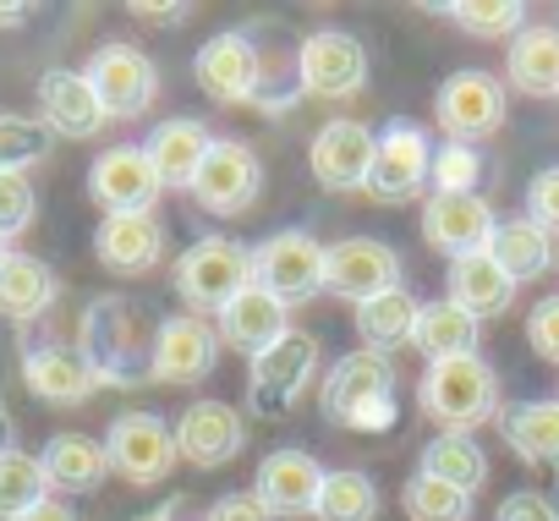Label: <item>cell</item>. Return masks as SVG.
Listing matches in <instances>:
<instances>
[{
	"instance_id": "46",
	"label": "cell",
	"mask_w": 559,
	"mask_h": 521,
	"mask_svg": "<svg viewBox=\"0 0 559 521\" xmlns=\"http://www.w3.org/2000/svg\"><path fill=\"white\" fill-rule=\"evenodd\" d=\"M159 521H209V505L198 494H176L159 505Z\"/></svg>"
},
{
	"instance_id": "29",
	"label": "cell",
	"mask_w": 559,
	"mask_h": 521,
	"mask_svg": "<svg viewBox=\"0 0 559 521\" xmlns=\"http://www.w3.org/2000/svg\"><path fill=\"white\" fill-rule=\"evenodd\" d=\"M504 78H510V88H521L532 99H559V28H548V23L521 28L510 39Z\"/></svg>"
},
{
	"instance_id": "28",
	"label": "cell",
	"mask_w": 559,
	"mask_h": 521,
	"mask_svg": "<svg viewBox=\"0 0 559 521\" xmlns=\"http://www.w3.org/2000/svg\"><path fill=\"white\" fill-rule=\"evenodd\" d=\"M488 258H493V264H499L515 286H526V281H537V275L554 270L559 247H554V236H548L543 225H532L526 214H515V220H499V225H493Z\"/></svg>"
},
{
	"instance_id": "41",
	"label": "cell",
	"mask_w": 559,
	"mask_h": 521,
	"mask_svg": "<svg viewBox=\"0 0 559 521\" xmlns=\"http://www.w3.org/2000/svg\"><path fill=\"white\" fill-rule=\"evenodd\" d=\"M477 176H483L477 149H466V143H439L433 149V170H428L433 192H477Z\"/></svg>"
},
{
	"instance_id": "27",
	"label": "cell",
	"mask_w": 559,
	"mask_h": 521,
	"mask_svg": "<svg viewBox=\"0 0 559 521\" xmlns=\"http://www.w3.org/2000/svg\"><path fill=\"white\" fill-rule=\"evenodd\" d=\"M209 143H214V138H209V127H203V121H192V116H170V121H159V127L148 132L143 154H148V165H154L159 187L192 192V176H198V165H203Z\"/></svg>"
},
{
	"instance_id": "12",
	"label": "cell",
	"mask_w": 559,
	"mask_h": 521,
	"mask_svg": "<svg viewBox=\"0 0 559 521\" xmlns=\"http://www.w3.org/2000/svg\"><path fill=\"white\" fill-rule=\"evenodd\" d=\"M263 72H269V61L258 56L252 34H241V28L214 34V39L192 56V78H198V88H203L209 99H219V105H258V94H263Z\"/></svg>"
},
{
	"instance_id": "3",
	"label": "cell",
	"mask_w": 559,
	"mask_h": 521,
	"mask_svg": "<svg viewBox=\"0 0 559 521\" xmlns=\"http://www.w3.org/2000/svg\"><path fill=\"white\" fill-rule=\"evenodd\" d=\"M417 406L444 428V434H472L477 423L499 417V374L483 357H450L428 363L417 384Z\"/></svg>"
},
{
	"instance_id": "11",
	"label": "cell",
	"mask_w": 559,
	"mask_h": 521,
	"mask_svg": "<svg viewBox=\"0 0 559 521\" xmlns=\"http://www.w3.org/2000/svg\"><path fill=\"white\" fill-rule=\"evenodd\" d=\"M401 286V252L390 241H373V236H346L335 247H324V292L362 308L384 292Z\"/></svg>"
},
{
	"instance_id": "51",
	"label": "cell",
	"mask_w": 559,
	"mask_h": 521,
	"mask_svg": "<svg viewBox=\"0 0 559 521\" xmlns=\"http://www.w3.org/2000/svg\"><path fill=\"white\" fill-rule=\"evenodd\" d=\"M138 521H159V510H148V516H138Z\"/></svg>"
},
{
	"instance_id": "2",
	"label": "cell",
	"mask_w": 559,
	"mask_h": 521,
	"mask_svg": "<svg viewBox=\"0 0 559 521\" xmlns=\"http://www.w3.org/2000/svg\"><path fill=\"white\" fill-rule=\"evenodd\" d=\"M319 406L330 423L357 428V434H384L395 423V363L379 352H346L330 363L319 384Z\"/></svg>"
},
{
	"instance_id": "45",
	"label": "cell",
	"mask_w": 559,
	"mask_h": 521,
	"mask_svg": "<svg viewBox=\"0 0 559 521\" xmlns=\"http://www.w3.org/2000/svg\"><path fill=\"white\" fill-rule=\"evenodd\" d=\"M209 521H274V516L258 505V494H225L209 505Z\"/></svg>"
},
{
	"instance_id": "47",
	"label": "cell",
	"mask_w": 559,
	"mask_h": 521,
	"mask_svg": "<svg viewBox=\"0 0 559 521\" xmlns=\"http://www.w3.org/2000/svg\"><path fill=\"white\" fill-rule=\"evenodd\" d=\"M132 17L159 23V28H165V23L176 28V23H187V17H192V7H154V0H132Z\"/></svg>"
},
{
	"instance_id": "25",
	"label": "cell",
	"mask_w": 559,
	"mask_h": 521,
	"mask_svg": "<svg viewBox=\"0 0 559 521\" xmlns=\"http://www.w3.org/2000/svg\"><path fill=\"white\" fill-rule=\"evenodd\" d=\"M56 297H61V281H56V270L45 264V258L17 252V247L0 252V319L34 324L56 308Z\"/></svg>"
},
{
	"instance_id": "13",
	"label": "cell",
	"mask_w": 559,
	"mask_h": 521,
	"mask_svg": "<svg viewBox=\"0 0 559 521\" xmlns=\"http://www.w3.org/2000/svg\"><path fill=\"white\" fill-rule=\"evenodd\" d=\"M83 78L94 83V94H99L110 121L143 116L154 105V94H159V72H154V61L138 45H99L94 61L83 67Z\"/></svg>"
},
{
	"instance_id": "43",
	"label": "cell",
	"mask_w": 559,
	"mask_h": 521,
	"mask_svg": "<svg viewBox=\"0 0 559 521\" xmlns=\"http://www.w3.org/2000/svg\"><path fill=\"white\" fill-rule=\"evenodd\" d=\"M526 220L543 225L548 236H559V165L537 170L532 187H526Z\"/></svg>"
},
{
	"instance_id": "1",
	"label": "cell",
	"mask_w": 559,
	"mask_h": 521,
	"mask_svg": "<svg viewBox=\"0 0 559 521\" xmlns=\"http://www.w3.org/2000/svg\"><path fill=\"white\" fill-rule=\"evenodd\" d=\"M143 308L127 297H94L83 324H78V352L88 357L99 384H143L154 379V335L143 341Z\"/></svg>"
},
{
	"instance_id": "19",
	"label": "cell",
	"mask_w": 559,
	"mask_h": 521,
	"mask_svg": "<svg viewBox=\"0 0 559 521\" xmlns=\"http://www.w3.org/2000/svg\"><path fill=\"white\" fill-rule=\"evenodd\" d=\"M324 472L330 466H319V455H308V450H274V455H263L258 461V477H252V494H258V505L280 521V516H313V505H319V488H324Z\"/></svg>"
},
{
	"instance_id": "49",
	"label": "cell",
	"mask_w": 559,
	"mask_h": 521,
	"mask_svg": "<svg viewBox=\"0 0 559 521\" xmlns=\"http://www.w3.org/2000/svg\"><path fill=\"white\" fill-rule=\"evenodd\" d=\"M12 450H17V417L0 406V455H12Z\"/></svg>"
},
{
	"instance_id": "37",
	"label": "cell",
	"mask_w": 559,
	"mask_h": 521,
	"mask_svg": "<svg viewBox=\"0 0 559 521\" xmlns=\"http://www.w3.org/2000/svg\"><path fill=\"white\" fill-rule=\"evenodd\" d=\"M45 499H50V483H45L39 455H23V450L0 455V521H17Z\"/></svg>"
},
{
	"instance_id": "24",
	"label": "cell",
	"mask_w": 559,
	"mask_h": 521,
	"mask_svg": "<svg viewBox=\"0 0 559 521\" xmlns=\"http://www.w3.org/2000/svg\"><path fill=\"white\" fill-rule=\"evenodd\" d=\"M219 346H230V352H241V357H258V352H269L280 335L292 330V308L280 303V297H269L263 286H247L236 303H225L219 313Z\"/></svg>"
},
{
	"instance_id": "21",
	"label": "cell",
	"mask_w": 559,
	"mask_h": 521,
	"mask_svg": "<svg viewBox=\"0 0 559 521\" xmlns=\"http://www.w3.org/2000/svg\"><path fill=\"white\" fill-rule=\"evenodd\" d=\"M94 258L110 275H148L165 258V225L154 214H105L94 230Z\"/></svg>"
},
{
	"instance_id": "20",
	"label": "cell",
	"mask_w": 559,
	"mask_h": 521,
	"mask_svg": "<svg viewBox=\"0 0 559 521\" xmlns=\"http://www.w3.org/2000/svg\"><path fill=\"white\" fill-rule=\"evenodd\" d=\"M39 121L56 132V138H99L105 132V105L94 94V83L72 67H50L39 78Z\"/></svg>"
},
{
	"instance_id": "32",
	"label": "cell",
	"mask_w": 559,
	"mask_h": 521,
	"mask_svg": "<svg viewBox=\"0 0 559 521\" xmlns=\"http://www.w3.org/2000/svg\"><path fill=\"white\" fill-rule=\"evenodd\" d=\"M477 319L466 313V308H455L450 297H439V303H423L417 308V335H412V346L428 357V363H450V357H477Z\"/></svg>"
},
{
	"instance_id": "31",
	"label": "cell",
	"mask_w": 559,
	"mask_h": 521,
	"mask_svg": "<svg viewBox=\"0 0 559 521\" xmlns=\"http://www.w3.org/2000/svg\"><path fill=\"white\" fill-rule=\"evenodd\" d=\"M510 297H515V281L493 264L488 252H472V258H455V264H450V303L466 308L477 324L499 319L510 308Z\"/></svg>"
},
{
	"instance_id": "50",
	"label": "cell",
	"mask_w": 559,
	"mask_h": 521,
	"mask_svg": "<svg viewBox=\"0 0 559 521\" xmlns=\"http://www.w3.org/2000/svg\"><path fill=\"white\" fill-rule=\"evenodd\" d=\"M23 17H28V7H17V0H12V7H0V28H23Z\"/></svg>"
},
{
	"instance_id": "16",
	"label": "cell",
	"mask_w": 559,
	"mask_h": 521,
	"mask_svg": "<svg viewBox=\"0 0 559 521\" xmlns=\"http://www.w3.org/2000/svg\"><path fill=\"white\" fill-rule=\"evenodd\" d=\"M88 192L105 214H154L165 187H159L143 143H121V149H105L88 165Z\"/></svg>"
},
{
	"instance_id": "33",
	"label": "cell",
	"mask_w": 559,
	"mask_h": 521,
	"mask_svg": "<svg viewBox=\"0 0 559 521\" xmlns=\"http://www.w3.org/2000/svg\"><path fill=\"white\" fill-rule=\"evenodd\" d=\"M417 308H423V303H417L406 286H395V292L362 303V308H357V335H362V346L379 352V357L412 346V335H417Z\"/></svg>"
},
{
	"instance_id": "9",
	"label": "cell",
	"mask_w": 559,
	"mask_h": 521,
	"mask_svg": "<svg viewBox=\"0 0 559 521\" xmlns=\"http://www.w3.org/2000/svg\"><path fill=\"white\" fill-rule=\"evenodd\" d=\"M428 170H433V143L417 121L395 116L384 121L379 132V149H373V170H368V198L379 203H412L428 192Z\"/></svg>"
},
{
	"instance_id": "38",
	"label": "cell",
	"mask_w": 559,
	"mask_h": 521,
	"mask_svg": "<svg viewBox=\"0 0 559 521\" xmlns=\"http://www.w3.org/2000/svg\"><path fill=\"white\" fill-rule=\"evenodd\" d=\"M444 17H455V28H466L472 39H515L526 28L521 0H450Z\"/></svg>"
},
{
	"instance_id": "52",
	"label": "cell",
	"mask_w": 559,
	"mask_h": 521,
	"mask_svg": "<svg viewBox=\"0 0 559 521\" xmlns=\"http://www.w3.org/2000/svg\"><path fill=\"white\" fill-rule=\"evenodd\" d=\"M0 252H7V241H0Z\"/></svg>"
},
{
	"instance_id": "4",
	"label": "cell",
	"mask_w": 559,
	"mask_h": 521,
	"mask_svg": "<svg viewBox=\"0 0 559 521\" xmlns=\"http://www.w3.org/2000/svg\"><path fill=\"white\" fill-rule=\"evenodd\" d=\"M252 286V247L230 236H203L176 258V292L192 313H219Z\"/></svg>"
},
{
	"instance_id": "26",
	"label": "cell",
	"mask_w": 559,
	"mask_h": 521,
	"mask_svg": "<svg viewBox=\"0 0 559 521\" xmlns=\"http://www.w3.org/2000/svg\"><path fill=\"white\" fill-rule=\"evenodd\" d=\"M39 466H45L50 494H94V488L110 477L105 439H88V434H78V428L50 434L45 450H39Z\"/></svg>"
},
{
	"instance_id": "10",
	"label": "cell",
	"mask_w": 559,
	"mask_h": 521,
	"mask_svg": "<svg viewBox=\"0 0 559 521\" xmlns=\"http://www.w3.org/2000/svg\"><path fill=\"white\" fill-rule=\"evenodd\" d=\"M105 455H110V472H121L127 483L138 488H154L170 477L176 466V428L154 412H121L110 428H105Z\"/></svg>"
},
{
	"instance_id": "7",
	"label": "cell",
	"mask_w": 559,
	"mask_h": 521,
	"mask_svg": "<svg viewBox=\"0 0 559 521\" xmlns=\"http://www.w3.org/2000/svg\"><path fill=\"white\" fill-rule=\"evenodd\" d=\"M313 368H319V341H313L308 330H286L269 352L252 357V374H247V406H252L258 417H286L292 401L308 390Z\"/></svg>"
},
{
	"instance_id": "44",
	"label": "cell",
	"mask_w": 559,
	"mask_h": 521,
	"mask_svg": "<svg viewBox=\"0 0 559 521\" xmlns=\"http://www.w3.org/2000/svg\"><path fill=\"white\" fill-rule=\"evenodd\" d=\"M499 521H559V505L537 488H515L499 499Z\"/></svg>"
},
{
	"instance_id": "30",
	"label": "cell",
	"mask_w": 559,
	"mask_h": 521,
	"mask_svg": "<svg viewBox=\"0 0 559 521\" xmlns=\"http://www.w3.org/2000/svg\"><path fill=\"white\" fill-rule=\"evenodd\" d=\"M504 445L532 466H559V395L554 401H515L499 406Z\"/></svg>"
},
{
	"instance_id": "34",
	"label": "cell",
	"mask_w": 559,
	"mask_h": 521,
	"mask_svg": "<svg viewBox=\"0 0 559 521\" xmlns=\"http://www.w3.org/2000/svg\"><path fill=\"white\" fill-rule=\"evenodd\" d=\"M417 472H428V477H439V483H450L461 494H477L488 483V455H483V445L472 434H439V439H428Z\"/></svg>"
},
{
	"instance_id": "18",
	"label": "cell",
	"mask_w": 559,
	"mask_h": 521,
	"mask_svg": "<svg viewBox=\"0 0 559 521\" xmlns=\"http://www.w3.org/2000/svg\"><path fill=\"white\" fill-rule=\"evenodd\" d=\"M219 363V330L198 313H170L154 324V379L159 384H203Z\"/></svg>"
},
{
	"instance_id": "15",
	"label": "cell",
	"mask_w": 559,
	"mask_h": 521,
	"mask_svg": "<svg viewBox=\"0 0 559 521\" xmlns=\"http://www.w3.org/2000/svg\"><path fill=\"white\" fill-rule=\"evenodd\" d=\"M258 187H263V170H258L252 149L236 143V138H214L209 154H203V165H198V176H192L198 209H209V214H219V220L252 209Z\"/></svg>"
},
{
	"instance_id": "6",
	"label": "cell",
	"mask_w": 559,
	"mask_h": 521,
	"mask_svg": "<svg viewBox=\"0 0 559 521\" xmlns=\"http://www.w3.org/2000/svg\"><path fill=\"white\" fill-rule=\"evenodd\" d=\"M252 286L286 308H308L313 297H324V241H313L308 230H274L252 247Z\"/></svg>"
},
{
	"instance_id": "8",
	"label": "cell",
	"mask_w": 559,
	"mask_h": 521,
	"mask_svg": "<svg viewBox=\"0 0 559 521\" xmlns=\"http://www.w3.org/2000/svg\"><path fill=\"white\" fill-rule=\"evenodd\" d=\"M297 83L313 99H357L368 88V50L346 28H313L297 45Z\"/></svg>"
},
{
	"instance_id": "42",
	"label": "cell",
	"mask_w": 559,
	"mask_h": 521,
	"mask_svg": "<svg viewBox=\"0 0 559 521\" xmlns=\"http://www.w3.org/2000/svg\"><path fill=\"white\" fill-rule=\"evenodd\" d=\"M526 346H532L543 363H554V368H559V292H554V297H543V303L526 313Z\"/></svg>"
},
{
	"instance_id": "39",
	"label": "cell",
	"mask_w": 559,
	"mask_h": 521,
	"mask_svg": "<svg viewBox=\"0 0 559 521\" xmlns=\"http://www.w3.org/2000/svg\"><path fill=\"white\" fill-rule=\"evenodd\" d=\"M56 132L34 116H0V170H34L39 159H50Z\"/></svg>"
},
{
	"instance_id": "23",
	"label": "cell",
	"mask_w": 559,
	"mask_h": 521,
	"mask_svg": "<svg viewBox=\"0 0 559 521\" xmlns=\"http://www.w3.org/2000/svg\"><path fill=\"white\" fill-rule=\"evenodd\" d=\"M241 439H247V423L225 401H192L176 417V450L192 466H225L230 455H241Z\"/></svg>"
},
{
	"instance_id": "40",
	"label": "cell",
	"mask_w": 559,
	"mask_h": 521,
	"mask_svg": "<svg viewBox=\"0 0 559 521\" xmlns=\"http://www.w3.org/2000/svg\"><path fill=\"white\" fill-rule=\"evenodd\" d=\"M39 214V192L23 170H0V241L12 247V236H23Z\"/></svg>"
},
{
	"instance_id": "5",
	"label": "cell",
	"mask_w": 559,
	"mask_h": 521,
	"mask_svg": "<svg viewBox=\"0 0 559 521\" xmlns=\"http://www.w3.org/2000/svg\"><path fill=\"white\" fill-rule=\"evenodd\" d=\"M433 116H439V127H444L450 143H466L472 149V143H483V138H493L504 127V116H510V83L493 78V72H483V67L450 72L439 83V94H433Z\"/></svg>"
},
{
	"instance_id": "48",
	"label": "cell",
	"mask_w": 559,
	"mask_h": 521,
	"mask_svg": "<svg viewBox=\"0 0 559 521\" xmlns=\"http://www.w3.org/2000/svg\"><path fill=\"white\" fill-rule=\"evenodd\" d=\"M17 521H78V510L72 505H61V499H45V505H34L28 516H17Z\"/></svg>"
},
{
	"instance_id": "36",
	"label": "cell",
	"mask_w": 559,
	"mask_h": 521,
	"mask_svg": "<svg viewBox=\"0 0 559 521\" xmlns=\"http://www.w3.org/2000/svg\"><path fill=\"white\" fill-rule=\"evenodd\" d=\"M472 505H477L472 494H461V488H450L428 472H412L401 483V510L412 521H472Z\"/></svg>"
},
{
	"instance_id": "14",
	"label": "cell",
	"mask_w": 559,
	"mask_h": 521,
	"mask_svg": "<svg viewBox=\"0 0 559 521\" xmlns=\"http://www.w3.org/2000/svg\"><path fill=\"white\" fill-rule=\"evenodd\" d=\"M373 149H379V132L352 121V116H335L313 132L308 143V170L324 192H368V170H373Z\"/></svg>"
},
{
	"instance_id": "22",
	"label": "cell",
	"mask_w": 559,
	"mask_h": 521,
	"mask_svg": "<svg viewBox=\"0 0 559 521\" xmlns=\"http://www.w3.org/2000/svg\"><path fill=\"white\" fill-rule=\"evenodd\" d=\"M23 384L39 401H50V406H83L99 390L88 357L78 346H61V341H45V346H28L23 352Z\"/></svg>"
},
{
	"instance_id": "35",
	"label": "cell",
	"mask_w": 559,
	"mask_h": 521,
	"mask_svg": "<svg viewBox=\"0 0 559 521\" xmlns=\"http://www.w3.org/2000/svg\"><path fill=\"white\" fill-rule=\"evenodd\" d=\"M379 483L362 466H330L313 516L319 521H379Z\"/></svg>"
},
{
	"instance_id": "17",
	"label": "cell",
	"mask_w": 559,
	"mask_h": 521,
	"mask_svg": "<svg viewBox=\"0 0 559 521\" xmlns=\"http://www.w3.org/2000/svg\"><path fill=\"white\" fill-rule=\"evenodd\" d=\"M493 225H499V214L477 192H433L423 209V241L439 247L450 264L455 258H472V252H488Z\"/></svg>"
}]
</instances>
